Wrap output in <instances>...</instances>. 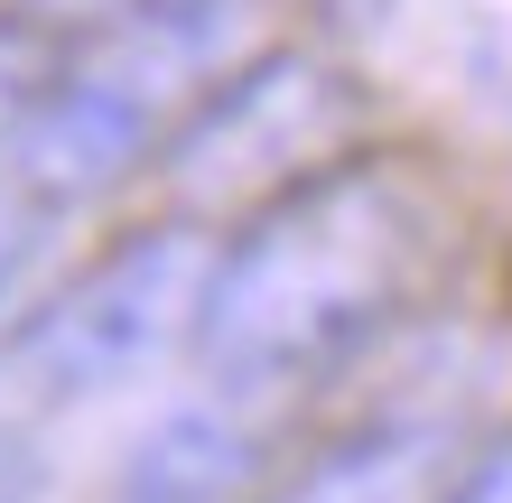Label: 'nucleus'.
Returning <instances> with one entry per match:
<instances>
[{
  "label": "nucleus",
  "mask_w": 512,
  "mask_h": 503,
  "mask_svg": "<svg viewBox=\"0 0 512 503\" xmlns=\"http://www.w3.org/2000/svg\"><path fill=\"white\" fill-rule=\"evenodd\" d=\"M447 476H457V429L447 420H373L317 466H298L270 503H438Z\"/></svg>",
  "instance_id": "423d86ee"
},
{
  "label": "nucleus",
  "mask_w": 512,
  "mask_h": 503,
  "mask_svg": "<svg viewBox=\"0 0 512 503\" xmlns=\"http://www.w3.org/2000/svg\"><path fill=\"white\" fill-rule=\"evenodd\" d=\"M131 10H149V0H28L38 28H112V19H131Z\"/></svg>",
  "instance_id": "9d476101"
},
{
  "label": "nucleus",
  "mask_w": 512,
  "mask_h": 503,
  "mask_svg": "<svg viewBox=\"0 0 512 503\" xmlns=\"http://www.w3.org/2000/svg\"><path fill=\"white\" fill-rule=\"evenodd\" d=\"M205 261H215V243L196 233V215L122 233L47 308H28V327L0 345V382L38 410H66V401H103L140 373H159L196 336Z\"/></svg>",
  "instance_id": "f03ea898"
},
{
  "label": "nucleus",
  "mask_w": 512,
  "mask_h": 503,
  "mask_svg": "<svg viewBox=\"0 0 512 503\" xmlns=\"http://www.w3.org/2000/svg\"><path fill=\"white\" fill-rule=\"evenodd\" d=\"M270 466V429L243 401H177L159 429L122 457L103 503H243Z\"/></svg>",
  "instance_id": "39448f33"
},
{
  "label": "nucleus",
  "mask_w": 512,
  "mask_h": 503,
  "mask_svg": "<svg viewBox=\"0 0 512 503\" xmlns=\"http://www.w3.org/2000/svg\"><path fill=\"white\" fill-rule=\"evenodd\" d=\"M56 75H66V66H56V47L38 38V28H0V131H10Z\"/></svg>",
  "instance_id": "0eeeda50"
},
{
  "label": "nucleus",
  "mask_w": 512,
  "mask_h": 503,
  "mask_svg": "<svg viewBox=\"0 0 512 503\" xmlns=\"http://www.w3.org/2000/svg\"><path fill=\"white\" fill-rule=\"evenodd\" d=\"M345 131H354L345 75L298 47H270V56H243L233 75H215L196 94V112L168 131V187L187 215L261 205L298 187L308 168H326Z\"/></svg>",
  "instance_id": "7ed1b4c3"
},
{
  "label": "nucleus",
  "mask_w": 512,
  "mask_h": 503,
  "mask_svg": "<svg viewBox=\"0 0 512 503\" xmlns=\"http://www.w3.org/2000/svg\"><path fill=\"white\" fill-rule=\"evenodd\" d=\"M438 503H512V438H503V448H485L475 466H457Z\"/></svg>",
  "instance_id": "1a4fd4ad"
},
{
  "label": "nucleus",
  "mask_w": 512,
  "mask_h": 503,
  "mask_svg": "<svg viewBox=\"0 0 512 503\" xmlns=\"http://www.w3.org/2000/svg\"><path fill=\"white\" fill-rule=\"evenodd\" d=\"M38 224H47V215H38V205L19 196V177L0 168V271H10V261H19L28 243H38Z\"/></svg>",
  "instance_id": "9b49d317"
},
{
  "label": "nucleus",
  "mask_w": 512,
  "mask_h": 503,
  "mask_svg": "<svg viewBox=\"0 0 512 503\" xmlns=\"http://www.w3.org/2000/svg\"><path fill=\"white\" fill-rule=\"evenodd\" d=\"M47 494V448L19 420H0V503H38Z\"/></svg>",
  "instance_id": "6e6552de"
},
{
  "label": "nucleus",
  "mask_w": 512,
  "mask_h": 503,
  "mask_svg": "<svg viewBox=\"0 0 512 503\" xmlns=\"http://www.w3.org/2000/svg\"><path fill=\"white\" fill-rule=\"evenodd\" d=\"M149 150H159V122L131 94H112V84L75 75V66L0 131V168L19 177V196L38 215H75V205L112 196Z\"/></svg>",
  "instance_id": "20e7f679"
},
{
  "label": "nucleus",
  "mask_w": 512,
  "mask_h": 503,
  "mask_svg": "<svg viewBox=\"0 0 512 503\" xmlns=\"http://www.w3.org/2000/svg\"><path fill=\"white\" fill-rule=\"evenodd\" d=\"M438 233L447 224L410 168L326 159L298 187L261 196L233 243H215L187 345L215 364L233 401L317 382L410 308Z\"/></svg>",
  "instance_id": "f257e3e1"
}]
</instances>
